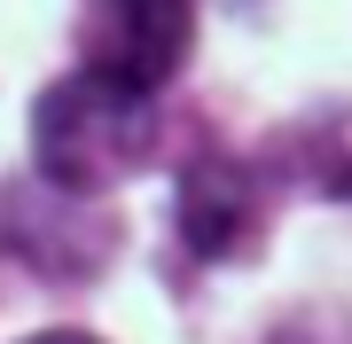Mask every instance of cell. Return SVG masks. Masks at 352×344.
Instances as JSON below:
<instances>
[{"instance_id":"6da1fadb","label":"cell","mask_w":352,"mask_h":344,"mask_svg":"<svg viewBox=\"0 0 352 344\" xmlns=\"http://www.w3.org/2000/svg\"><path fill=\"white\" fill-rule=\"evenodd\" d=\"M149 141H157V94L94 63L55 78L32 110L39 180H55L63 196H102L110 180H126L149 157Z\"/></svg>"},{"instance_id":"7a4b0ae2","label":"cell","mask_w":352,"mask_h":344,"mask_svg":"<svg viewBox=\"0 0 352 344\" xmlns=\"http://www.w3.org/2000/svg\"><path fill=\"white\" fill-rule=\"evenodd\" d=\"M188 32H196V0H87V63L149 94L188 63Z\"/></svg>"},{"instance_id":"3957f363","label":"cell","mask_w":352,"mask_h":344,"mask_svg":"<svg viewBox=\"0 0 352 344\" xmlns=\"http://www.w3.org/2000/svg\"><path fill=\"white\" fill-rule=\"evenodd\" d=\"M180 235H188V251L227 258L243 235H251V180H243L235 165H219V157L188 165L180 172Z\"/></svg>"},{"instance_id":"277c9868","label":"cell","mask_w":352,"mask_h":344,"mask_svg":"<svg viewBox=\"0 0 352 344\" xmlns=\"http://www.w3.org/2000/svg\"><path fill=\"white\" fill-rule=\"evenodd\" d=\"M24 344H94V336H78V329H47V336H24Z\"/></svg>"},{"instance_id":"5b68a950","label":"cell","mask_w":352,"mask_h":344,"mask_svg":"<svg viewBox=\"0 0 352 344\" xmlns=\"http://www.w3.org/2000/svg\"><path fill=\"white\" fill-rule=\"evenodd\" d=\"M282 344H314V336H298V329H289V336H282Z\"/></svg>"}]
</instances>
